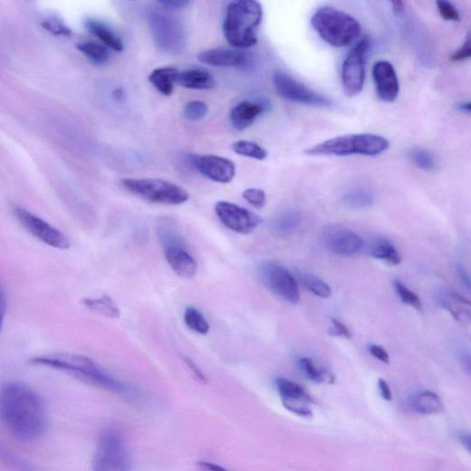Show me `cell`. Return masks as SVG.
<instances>
[{
  "label": "cell",
  "mask_w": 471,
  "mask_h": 471,
  "mask_svg": "<svg viewBox=\"0 0 471 471\" xmlns=\"http://www.w3.org/2000/svg\"><path fill=\"white\" fill-rule=\"evenodd\" d=\"M0 423L21 443L32 444L40 440L48 426L43 400L25 384L5 385L0 389Z\"/></svg>",
  "instance_id": "cell-1"
},
{
  "label": "cell",
  "mask_w": 471,
  "mask_h": 471,
  "mask_svg": "<svg viewBox=\"0 0 471 471\" xmlns=\"http://www.w3.org/2000/svg\"><path fill=\"white\" fill-rule=\"evenodd\" d=\"M34 366L45 367L70 375L82 382L107 389L113 393L131 396L132 390L123 382L106 374L89 358L73 353H50L33 358Z\"/></svg>",
  "instance_id": "cell-2"
},
{
  "label": "cell",
  "mask_w": 471,
  "mask_h": 471,
  "mask_svg": "<svg viewBox=\"0 0 471 471\" xmlns=\"http://www.w3.org/2000/svg\"><path fill=\"white\" fill-rule=\"evenodd\" d=\"M262 20L263 8L257 0H236L226 13L225 38L235 48H251L257 43V30Z\"/></svg>",
  "instance_id": "cell-3"
},
{
  "label": "cell",
  "mask_w": 471,
  "mask_h": 471,
  "mask_svg": "<svg viewBox=\"0 0 471 471\" xmlns=\"http://www.w3.org/2000/svg\"><path fill=\"white\" fill-rule=\"evenodd\" d=\"M312 25L320 37L334 47H345L361 34L358 20L334 8L319 9L312 18Z\"/></svg>",
  "instance_id": "cell-4"
},
{
  "label": "cell",
  "mask_w": 471,
  "mask_h": 471,
  "mask_svg": "<svg viewBox=\"0 0 471 471\" xmlns=\"http://www.w3.org/2000/svg\"><path fill=\"white\" fill-rule=\"evenodd\" d=\"M389 142L383 137L374 134H355L341 136L320 143L308 150L311 156L345 157L363 155L376 157L384 153Z\"/></svg>",
  "instance_id": "cell-5"
},
{
  "label": "cell",
  "mask_w": 471,
  "mask_h": 471,
  "mask_svg": "<svg viewBox=\"0 0 471 471\" xmlns=\"http://www.w3.org/2000/svg\"><path fill=\"white\" fill-rule=\"evenodd\" d=\"M95 471H128L132 457L126 437L117 428H107L100 435L92 460Z\"/></svg>",
  "instance_id": "cell-6"
},
{
  "label": "cell",
  "mask_w": 471,
  "mask_h": 471,
  "mask_svg": "<svg viewBox=\"0 0 471 471\" xmlns=\"http://www.w3.org/2000/svg\"><path fill=\"white\" fill-rule=\"evenodd\" d=\"M121 187L152 204L179 206L189 200V194L183 187L161 179H123Z\"/></svg>",
  "instance_id": "cell-7"
},
{
  "label": "cell",
  "mask_w": 471,
  "mask_h": 471,
  "mask_svg": "<svg viewBox=\"0 0 471 471\" xmlns=\"http://www.w3.org/2000/svg\"><path fill=\"white\" fill-rule=\"evenodd\" d=\"M148 24L157 47L169 54H180L187 47V33L179 20L149 10Z\"/></svg>",
  "instance_id": "cell-8"
},
{
  "label": "cell",
  "mask_w": 471,
  "mask_h": 471,
  "mask_svg": "<svg viewBox=\"0 0 471 471\" xmlns=\"http://www.w3.org/2000/svg\"><path fill=\"white\" fill-rule=\"evenodd\" d=\"M259 274L264 285L280 300L290 304H297L301 301L297 280L282 264L264 262L259 267Z\"/></svg>",
  "instance_id": "cell-9"
},
{
  "label": "cell",
  "mask_w": 471,
  "mask_h": 471,
  "mask_svg": "<svg viewBox=\"0 0 471 471\" xmlns=\"http://www.w3.org/2000/svg\"><path fill=\"white\" fill-rule=\"evenodd\" d=\"M370 48L368 39H363L351 49L342 66L341 81L344 92L349 97L359 95L364 88L366 78V56Z\"/></svg>",
  "instance_id": "cell-10"
},
{
  "label": "cell",
  "mask_w": 471,
  "mask_h": 471,
  "mask_svg": "<svg viewBox=\"0 0 471 471\" xmlns=\"http://www.w3.org/2000/svg\"><path fill=\"white\" fill-rule=\"evenodd\" d=\"M13 212L19 223L43 244L58 250L70 249L66 236L45 220L20 206H14Z\"/></svg>",
  "instance_id": "cell-11"
},
{
  "label": "cell",
  "mask_w": 471,
  "mask_h": 471,
  "mask_svg": "<svg viewBox=\"0 0 471 471\" xmlns=\"http://www.w3.org/2000/svg\"><path fill=\"white\" fill-rule=\"evenodd\" d=\"M159 233L165 258L171 269L183 278L193 277L197 274V264L187 251L179 236L168 229Z\"/></svg>",
  "instance_id": "cell-12"
},
{
  "label": "cell",
  "mask_w": 471,
  "mask_h": 471,
  "mask_svg": "<svg viewBox=\"0 0 471 471\" xmlns=\"http://www.w3.org/2000/svg\"><path fill=\"white\" fill-rule=\"evenodd\" d=\"M273 82L277 94L289 101L315 107H330L332 101L283 72H276Z\"/></svg>",
  "instance_id": "cell-13"
},
{
  "label": "cell",
  "mask_w": 471,
  "mask_h": 471,
  "mask_svg": "<svg viewBox=\"0 0 471 471\" xmlns=\"http://www.w3.org/2000/svg\"><path fill=\"white\" fill-rule=\"evenodd\" d=\"M322 241L326 249L340 256H351L364 247V240L357 232L341 226H331L324 229Z\"/></svg>",
  "instance_id": "cell-14"
},
{
  "label": "cell",
  "mask_w": 471,
  "mask_h": 471,
  "mask_svg": "<svg viewBox=\"0 0 471 471\" xmlns=\"http://www.w3.org/2000/svg\"><path fill=\"white\" fill-rule=\"evenodd\" d=\"M215 211L225 226L240 234L252 233L262 222L255 213L226 201L217 202Z\"/></svg>",
  "instance_id": "cell-15"
},
{
  "label": "cell",
  "mask_w": 471,
  "mask_h": 471,
  "mask_svg": "<svg viewBox=\"0 0 471 471\" xmlns=\"http://www.w3.org/2000/svg\"><path fill=\"white\" fill-rule=\"evenodd\" d=\"M189 160L198 172L215 183L229 184L236 175L235 163L224 157L192 154Z\"/></svg>",
  "instance_id": "cell-16"
},
{
  "label": "cell",
  "mask_w": 471,
  "mask_h": 471,
  "mask_svg": "<svg viewBox=\"0 0 471 471\" xmlns=\"http://www.w3.org/2000/svg\"><path fill=\"white\" fill-rule=\"evenodd\" d=\"M378 97L385 102H393L399 93V83L394 67L388 62H377L372 71Z\"/></svg>",
  "instance_id": "cell-17"
},
{
  "label": "cell",
  "mask_w": 471,
  "mask_h": 471,
  "mask_svg": "<svg viewBox=\"0 0 471 471\" xmlns=\"http://www.w3.org/2000/svg\"><path fill=\"white\" fill-rule=\"evenodd\" d=\"M270 103L267 101H244L235 105L230 111V123L237 131L251 128L257 118L267 112Z\"/></svg>",
  "instance_id": "cell-18"
},
{
  "label": "cell",
  "mask_w": 471,
  "mask_h": 471,
  "mask_svg": "<svg viewBox=\"0 0 471 471\" xmlns=\"http://www.w3.org/2000/svg\"><path fill=\"white\" fill-rule=\"evenodd\" d=\"M198 61L216 68H240L247 65L249 56L246 53L226 48H213L201 52Z\"/></svg>",
  "instance_id": "cell-19"
},
{
  "label": "cell",
  "mask_w": 471,
  "mask_h": 471,
  "mask_svg": "<svg viewBox=\"0 0 471 471\" xmlns=\"http://www.w3.org/2000/svg\"><path fill=\"white\" fill-rule=\"evenodd\" d=\"M438 304L441 308L448 312L452 317L461 324H467L470 322V303L461 296V294L445 291L438 296Z\"/></svg>",
  "instance_id": "cell-20"
},
{
  "label": "cell",
  "mask_w": 471,
  "mask_h": 471,
  "mask_svg": "<svg viewBox=\"0 0 471 471\" xmlns=\"http://www.w3.org/2000/svg\"><path fill=\"white\" fill-rule=\"evenodd\" d=\"M176 84L195 91H209L216 87L214 77L203 70H187L178 73Z\"/></svg>",
  "instance_id": "cell-21"
},
{
  "label": "cell",
  "mask_w": 471,
  "mask_h": 471,
  "mask_svg": "<svg viewBox=\"0 0 471 471\" xmlns=\"http://www.w3.org/2000/svg\"><path fill=\"white\" fill-rule=\"evenodd\" d=\"M409 405L418 414L423 416L438 415L444 410L441 399L431 391H424L412 396L409 399Z\"/></svg>",
  "instance_id": "cell-22"
},
{
  "label": "cell",
  "mask_w": 471,
  "mask_h": 471,
  "mask_svg": "<svg viewBox=\"0 0 471 471\" xmlns=\"http://www.w3.org/2000/svg\"><path fill=\"white\" fill-rule=\"evenodd\" d=\"M85 26L92 35L97 37L109 49L115 52H122L124 50V43L121 38L105 24L95 19H88Z\"/></svg>",
  "instance_id": "cell-23"
},
{
  "label": "cell",
  "mask_w": 471,
  "mask_h": 471,
  "mask_svg": "<svg viewBox=\"0 0 471 471\" xmlns=\"http://www.w3.org/2000/svg\"><path fill=\"white\" fill-rule=\"evenodd\" d=\"M179 71L175 68L163 67L154 70L149 77V82L164 96H170L174 91L176 77Z\"/></svg>",
  "instance_id": "cell-24"
},
{
  "label": "cell",
  "mask_w": 471,
  "mask_h": 471,
  "mask_svg": "<svg viewBox=\"0 0 471 471\" xmlns=\"http://www.w3.org/2000/svg\"><path fill=\"white\" fill-rule=\"evenodd\" d=\"M76 47L94 65L102 66L110 61L109 48L102 43L84 41L78 43Z\"/></svg>",
  "instance_id": "cell-25"
},
{
  "label": "cell",
  "mask_w": 471,
  "mask_h": 471,
  "mask_svg": "<svg viewBox=\"0 0 471 471\" xmlns=\"http://www.w3.org/2000/svg\"><path fill=\"white\" fill-rule=\"evenodd\" d=\"M303 223V215L298 210H287L281 213L274 221V230L280 235L296 231Z\"/></svg>",
  "instance_id": "cell-26"
},
{
  "label": "cell",
  "mask_w": 471,
  "mask_h": 471,
  "mask_svg": "<svg viewBox=\"0 0 471 471\" xmlns=\"http://www.w3.org/2000/svg\"><path fill=\"white\" fill-rule=\"evenodd\" d=\"M342 202L350 209L364 210L374 205L375 196L368 189L358 188L347 192L343 196Z\"/></svg>",
  "instance_id": "cell-27"
},
{
  "label": "cell",
  "mask_w": 471,
  "mask_h": 471,
  "mask_svg": "<svg viewBox=\"0 0 471 471\" xmlns=\"http://www.w3.org/2000/svg\"><path fill=\"white\" fill-rule=\"evenodd\" d=\"M370 255L380 261H384L390 265H399L401 257L396 247L388 240H375L370 246Z\"/></svg>",
  "instance_id": "cell-28"
},
{
  "label": "cell",
  "mask_w": 471,
  "mask_h": 471,
  "mask_svg": "<svg viewBox=\"0 0 471 471\" xmlns=\"http://www.w3.org/2000/svg\"><path fill=\"white\" fill-rule=\"evenodd\" d=\"M82 304L90 311L110 319H117L120 316V310L108 296L99 299H85Z\"/></svg>",
  "instance_id": "cell-29"
},
{
  "label": "cell",
  "mask_w": 471,
  "mask_h": 471,
  "mask_svg": "<svg viewBox=\"0 0 471 471\" xmlns=\"http://www.w3.org/2000/svg\"><path fill=\"white\" fill-rule=\"evenodd\" d=\"M281 400L284 399H300L314 403L312 398L299 384L294 383L284 378H278L275 381Z\"/></svg>",
  "instance_id": "cell-30"
},
{
  "label": "cell",
  "mask_w": 471,
  "mask_h": 471,
  "mask_svg": "<svg viewBox=\"0 0 471 471\" xmlns=\"http://www.w3.org/2000/svg\"><path fill=\"white\" fill-rule=\"evenodd\" d=\"M300 369L311 380L321 384H333L334 375L326 369L318 367L312 360L304 358L299 362Z\"/></svg>",
  "instance_id": "cell-31"
},
{
  "label": "cell",
  "mask_w": 471,
  "mask_h": 471,
  "mask_svg": "<svg viewBox=\"0 0 471 471\" xmlns=\"http://www.w3.org/2000/svg\"><path fill=\"white\" fill-rule=\"evenodd\" d=\"M300 279L303 285L315 296L322 299L332 297V292L330 285L319 276L309 273H301Z\"/></svg>",
  "instance_id": "cell-32"
},
{
  "label": "cell",
  "mask_w": 471,
  "mask_h": 471,
  "mask_svg": "<svg viewBox=\"0 0 471 471\" xmlns=\"http://www.w3.org/2000/svg\"><path fill=\"white\" fill-rule=\"evenodd\" d=\"M409 159L418 168L425 171H434L437 167V162L435 156L428 149L416 147L409 151Z\"/></svg>",
  "instance_id": "cell-33"
},
{
  "label": "cell",
  "mask_w": 471,
  "mask_h": 471,
  "mask_svg": "<svg viewBox=\"0 0 471 471\" xmlns=\"http://www.w3.org/2000/svg\"><path fill=\"white\" fill-rule=\"evenodd\" d=\"M232 149L236 154L257 160H264L268 156L265 149L257 143L248 140H239L233 143Z\"/></svg>",
  "instance_id": "cell-34"
},
{
  "label": "cell",
  "mask_w": 471,
  "mask_h": 471,
  "mask_svg": "<svg viewBox=\"0 0 471 471\" xmlns=\"http://www.w3.org/2000/svg\"><path fill=\"white\" fill-rule=\"evenodd\" d=\"M184 319L187 326L191 331L201 335H206L209 332V323L197 309L193 307L187 308L185 312Z\"/></svg>",
  "instance_id": "cell-35"
},
{
  "label": "cell",
  "mask_w": 471,
  "mask_h": 471,
  "mask_svg": "<svg viewBox=\"0 0 471 471\" xmlns=\"http://www.w3.org/2000/svg\"><path fill=\"white\" fill-rule=\"evenodd\" d=\"M394 288L403 304L412 307L417 311L423 309L421 300L418 294L408 289L400 281L396 280L394 282Z\"/></svg>",
  "instance_id": "cell-36"
},
{
  "label": "cell",
  "mask_w": 471,
  "mask_h": 471,
  "mask_svg": "<svg viewBox=\"0 0 471 471\" xmlns=\"http://www.w3.org/2000/svg\"><path fill=\"white\" fill-rule=\"evenodd\" d=\"M183 113L187 120L197 122L207 115L208 106L204 101H192L185 106Z\"/></svg>",
  "instance_id": "cell-37"
},
{
  "label": "cell",
  "mask_w": 471,
  "mask_h": 471,
  "mask_svg": "<svg viewBox=\"0 0 471 471\" xmlns=\"http://www.w3.org/2000/svg\"><path fill=\"white\" fill-rule=\"evenodd\" d=\"M41 26L54 36L70 37L72 35V29L56 17L45 18L41 22Z\"/></svg>",
  "instance_id": "cell-38"
},
{
  "label": "cell",
  "mask_w": 471,
  "mask_h": 471,
  "mask_svg": "<svg viewBox=\"0 0 471 471\" xmlns=\"http://www.w3.org/2000/svg\"><path fill=\"white\" fill-rule=\"evenodd\" d=\"M244 198L254 207L263 208L266 205V194L259 188H249L243 194Z\"/></svg>",
  "instance_id": "cell-39"
},
{
  "label": "cell",
  "mask_w": 471,
  "mask_h": 471,
  "mask_svg": "<svg viewBox=\"0 0 471 471\" xmlns=\"http://www.w3.org/2000/svg\"><path fill=\"white\" fill-rule=\"evenodd\" d=\"M437 9L441 17L448 22H459L460 15L449 0H437Z\"/></svg>",
  "instance_id": "cell-40"
},
{
  "label": "cell",
  "mask_w": 471,
  "mask_h": 471,
  "mask_svg": "<svg viewBox=\"0 0 471 471\" xmlns=\"http://www.w3.org/2000/svg\"><path fill=\"white\" fill-rule=\"evenodd\" d=\"M471 56V42L469 36H467L466 42L451 55V61L454 62H462Z\"/></svg>",
  "instance_id": "cell-41"
},
{
  "label": "cell",
  "mask_w": 471,
  "mask_h": 471,
  "mask_svg": "<svg viewBox=\"0 0 471 471\" xmlns=\"http://www.w3.org/2000/svg\"><path fill=\"white\" fill-rule=\"evenodd\" d=\"M370 355L382 363L389 364V357L388 351L380 345L371 343L368 347Z\"/></svg>",
  "instance_id": "cell-42"
},
{
  "label": "cell",
  "mask_w": 471,
  "mask_h": 471,
  "mask_svg": "<svg viewBox=\"0 0 471 471\" xmlns=\"http://www.w3.org/2000/svg\"><path fill=\"white\" fill-rule=\"evenodd\" d=\"M330 333L346 339L351 337L350 330L343 323L335 319H332V329L330 330Z\"/></svg>",
  "instance_id": "cell-43"
},
{
  "label": "cell",
  "mask_w": 471,
  "mask_h": 471,
  "mask_svg": "<svg viewBox=\"0 0 471 471\" xmlns=\"http://www.w3.org/2000/svg\"><path fill=\"white\" fill-rule=\"evenodd\" d=\"M182 359H183L185 364L187 365V367L192 372V374L197 378V380L199 382H201L202 384H207V379L206 378V376L202 372V370L197 367V365L187 357L182 356Z\"/></svg>",
  "instance_id": "cell-44"
},
{
  "label": "cell",
  "mask_w": 471,
  "mask_h": 471,
  "mask_svg": "<svg viewBox=\"0 0 471 471\" xmlns=\"http://www.w3.org/2000/svg\"><path fill=\"white\" fill-rule=\"evenodd\" d=\"M157 2L163 7L175 11L186 9L190 4V0H157Z\"/></svg>",
  "instance_id": "cell-45"
},
{
  "label": "cell",
  "mask_w": 471,
  "mask_h": 471,
  "mask_svg": "<svg viewBox=\"0 0 471 471\" xmlns=\"http://www.w3.org/2000/svg\"><path fill=\"white\" fill-rule=\"evenodd\" d=\"M7 312V299L5 292L0 287V332L3 331L5 316Z\"/></svg>",
  "instance_id": "cell-46"
},
{
  "label": "cell",
  "mask_w": 471,
  "mask_h": 471,
  "mask_svg": "<svg viewBox=\"0 0 471 471\" xmlns=\"http://www.w3.org/2000/svg\"><path fill=\"white\" fill-rule=\"evenodd\" d=\"M379 389H380L381 397L384 399H386L388 401H390L392 399L391 389H390L389 384L387 383V381L384 380L383 379L379 380Z\"/></svg>",
  "instance_id": "cell-47"
},
{
  "label": "cell",
  "mask_w": 471,
  "mask_h": 471,
  "mask_svg": "<svg viewBox=\"0 0 471 471\" xmlns=\"http://www.w3.org/2000/svg\"><path fill=\"white\" fill-rule=\"evenodd\" d=\"M457 438L460 442V444L470 452V434L466 431H458L457 433Z\"/></svg>",
  "instance_id": "cell-48"
},
{
  "label": "cell",
  "mask_w": 471,
  "mask_h": 471,
  "mask_svg": "<svg viewBox=\"0 0 471 471\" xmlns=\"http://www.w3.org/2000/svg\"><path fill=\"white\" fill-rule=\"evenodd\" d=\"M197 465L202 467L203 469H206V470H210V471H226V469L217 464H214V463H211V462H207V461H200L197 463Z\"/></svg>",
  "instance_id": "cell-49"
},
{
  "label": "cell",
  "mask_w": 471,
  "mask_h": 471,
  "mask_svg": "<svg viewBox=\"0 0 471 471\" xmlns=\"http://www.w3.org/2000/svg\"><path fill=\"white\" fill-rule=\"evenodd\" d=\"M389 2L391 4L393 13L396 15H399L400 14L403 13V11H404L403 0H389Z\"/></svg>",
  "instance_id": "cell-50"
},
{
  "label": "cell",
  "mask_w": 471,
  "mask_h": 471,
  "mask_svg": "<svg viewBox=\"0 0 471 471\" xmlns=\"http://www.w3.org/2000/svg\"><path fill=\"white\" fill-rule=\"evenodd\" d=\"M458 274L460 276L461 281L466 285L467 289L470 288V280L467 272L465 270V268L462 265H458L457 267Z\"/></svg>",
  "instance_id": "cell-51"
},
{
  "label": "cell",
  "mask_w": 471,
  "mask_h": 471,
  "mask_svg": "<svg viewBox=\"0 0 471 471\" xmlns=\"http://www.w3.org/2000/svg\"><path fill=\"white\" fill-rule=\"evenodd\" d=\"M113 98L116 101L122 102L126 99V94L122 89H117L113 91Z\"/></svg>",
  "instance_id": "cell-52"
},
{
  "label": "cell",
  "mask_w": 471,
  "mask_h": 471,
  "mask_svg": "<svg viewBox=\"0 0 471 471\" xmlns=\"http://www.w3.org/2000/svg\"><path fill=\"white\" fill-rule=\"evenodd\" d=\"M470 102L469 101H462L457 104V109L466 114L470 113Z\"/></svg>",
  "instance_id": "cell-53"
},
{
  "label": "cell",
  "mask_w": 471,
  "mask_h": 471,
  "mask_svg": "<svg viewBox=\"0 0 471 471\" xmlns=\"http://www.w3.org/2000/svg\"><path fill=\"white\" fill-rule=\"evenodd\" d=\"M130 2H136V0H130Z\"/></svg>",
  "instance_id": "cell-54"
}]
</instances>
